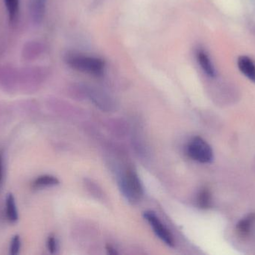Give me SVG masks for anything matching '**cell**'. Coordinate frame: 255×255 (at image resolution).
I'll use <instances>...</instances> for the list:
<instances>
[{"label": "cell", "mask_w": 255, "mask_h": 255, "mask_svg": "<svg viewBox=\"0 0 255 255\" xmlns=\"http://www.w3.org/2000/svg\"><path fill=\"white\" fill-rule=\"evenodd\" d=\"M144 217L148 223L151 225L155 235L163 242H164L169 247H173L175 246V240H174L172 234L165 227L164 225H163V223L160 221L158 217H157L154 213L148 211L144 214Z\"/></svg>", "instance_id": "4"}, {"label": "cell", "mask_w": 255, "mask_h": 255, "mask_svg": "<svg viewBox=\"0 0 255 255\" xmlns=\"http://www.w3.org/2000/svg\"><path fill=\"white\" fill-rule=\"evenodd\" d=\"M198 203L202 209H207L209 208L211 203V196L208 189H203L201 190L198 197Z\"/></svg>", "instance_id": "13"}, {"label": "cell", "mask_w": 255, "mask_h": 255, "mask_svg": "<svg viewBox=\"0 0 255 255\" xmlns=\"http://www.w3.org/2000/svg\"><path fill=\"white\" fill-rule=\"evenodd\" d=\"M46 51V45L39 40H30L22 46V58L26 61H33L40 58Z\"/></svg>", "instance_id": "6"}, {"label": "cell", "mask_w": 255, "mask_h": 255, "mask_svg": "<svg viewBox=\"0 0 255 255\" xmlns=\"http://www.w3.org/2000/svg\"><path fill=\"white\" fill-rule=\"evenodd\" d=\"M48 250L49 253L54 254L57 250V243L54 237H49L47 242Z\"/></svg>", "instance_id": "15"}, {"label": "cell", "mask_w": 255, "mask_h": 255, "mask_svg": "<svg viewBox=\"0 0 255 255\" xmlns=\"http://www.w3.org/2000/svg\"><path fill=\"white\" fill-rule=\"evenodd\" d=\"M255 223V214H251L240 222L238 225V232L242 235H247L250 233L253 225Z\"/></svg>", "instance_id": "11"}, {"label": "cell", "mask_w": 255, "mask_h": 255, "mask_svg": "<svg viewBox=\"0 0 255 255\" xmlns=\"http://www.w3.org/2000/svg\"><path fill=\"white\" fill-rule=\"evenodd\" d=\"M188 155L196 161L208 163L212 160L213 151L211 146L200 137H195L187 146Z\"/></svg>", "instance_id": "2"}, {"label": "cell", "mask_w": 255, "mask_h": 255, "mask_svg": "<svg viewBox=\"0 0 255 255\" xmlns=\"http://www.w3.org/2000/svg\"><path fill=\"white\" fill-rule=\"evenodd\" d=\"M4 5L7 9L9 20L15 23L19 13V0H4Z\"/></svg>", "instance_id": "9"}, {"label": "cell", "mask_w": 255, "mask_h": 255, "mask_svg": "<svg viewBox=\"0 0 255 255\" xmlns=\"http://www.w3.org/2000/svg\"><path fill=\"white\" fill-rule=\"evenodd\" d=\"M3 177V159L2 153L0 151V187H1V182H2Z\"/></svg>", "instance_id": "16"}, {"label": "cell", "mask_w": 255, "mask_h": 255, "mask_svg": "<svg viewBox=\"0 0 255 255\" xmlns=\"http://www.w3.org/2000/svg\"><path fill=\"white\" fill-rule=\"evenodd\" d=\"M196 57L199 66L205 74L210 77H214L216 76L215 68L208 53L202 48H198L196 49Z\"/></svg>", "instance_id": "7"}, {"label": "cell", "mask_w": 255, "mask_h": 255, "mask_svg": "<svg viewBox=\"0 0 255 255\" xmlns=\"http://www.w3.org/2000/svg\"><path fill=\"white\" fill-rule=\"evenodd\" d=\"M238 67L247 77L255 82V64L251 58L247 56L240 57Z\"/></svg>", "instance_id": "8"}, {"label": "cell", "mask_w": 255, "mask_h": 255, "mask_svg": "<svg viewBox=\"0 0 255 255\" xmlns=\"http://www.w3.org/2000/svg\"><path fill=\"white\" fill-rule=\"evenodd\" d=\"M20 248V240L19 236H15L10 245V253L11 255L18 254Z\"/></svg>", "instance_id": "14"}, {"label": "cell", "mask_w": 255, "mask_h": 255, "mask_svg": "<svg viewBox=\"0 0 255 255\" xmlns=\"http://www.w3.org/2000/svg\"><path fill=\"white\" fill-rule=\"evenodd\" d=\"M59 181L56 178L50 175H44V176L39 177L34 182V186L35 187H51V186L58 185Z\"/></svg>", "instance_id": "12"}, {"label": "cell", "mask_w": 255, "mask_h": 255, "mask_svg": "<svg viewBox=\"0 0 255 255\" xmlns=\"http://www.w3.org/2000/svg\"><path fill=\"white\" fill-rule=\"evenodd\" d=\"M107 251H108V253H109V254H110V255L118 254V253H117L116 250H115V249L112 248V247H111V246H108Z\"/></svg>", "instance_id": "17"}, {"label": "cell", "mask_w": 255, "mask_h": 255, "mask_svg": "<svg viewBox=\"0 0 255 255\" xmlns=\"http://www.w3.org/2000/svg\"><path fill=\"white\" fill-rule=\"evenodd\" d=\"M122 186L124 193L128 200L132 202L140 200L143 191L139 178L133 169H128L124 175Z\"/></svg>", "instance_id": "3"}, {"label": "cell", "mask_w": 255, "mask_h": 255, "mask_svg": "<svg viewBox=\"0 0 255 255\" xmlns=\"http://www.w3.org/2000/svg\"><path fill=\"white\" fill-rule=\"evenodd\" d=\"M64 60L66 64L73 70L94 76L103 74L106 67V63L101 58L80 52H66Z\"/></svg>", "instance_id": "1"}, {"label": "cell", "mask_w": 255, "mask_h": 255, "mask_svg": "<svg viewBox=\"0 0 255 255\" xmlns=\"http://www.w3.org/2000/svg\"><path fill=\"white\" fill-rule=\"evenodd\" d=\"M6 214H7V220L11 223H14L17 220L18 215L14 198L11 194L8 195L6 200Z\"/></svg>", "instance_id": "10"}, {"label": "cell", "mask_w": 255, "mask_h": 255, "mask_svg": "<svg viewBox=\"0 0 255 255\" xmlns=\"http://www.w3.org/2000/svg\"><path fill=\"white\" fill-rule=\"evenodd\" d=\"M47 0H28V15L33 25H40L46 16Z\"/></svg>", "instance_id": "5"}]
</instances>
